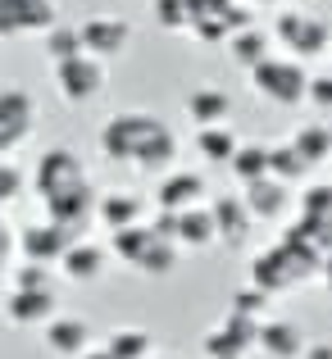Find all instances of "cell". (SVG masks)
I'll list each match as a JSON object with an SVG mask.
<instances>
[{
  "mask_svg": "<svg viewBox=\"0 0 332 359\" xmlns=\"http://www.w3.org/2000/svg\"><path fill=\"white\" fill-rule=\"evenodd\" d=\"M100 150L119 164L137 159L141 168H159L168 159H178V137L155 114H119L100 132Z\"/></svg>",
  "mask_w": 332,
  "mask_h": 359,
  "instance_id": "cell-1",
  "label": "cell"
},
{
  "mask_svg": "<svg viewBox=\"0 0 332 359\" xmlns=\"http://www.w3.org/2000/svg\"><path fill=\"white\" fill-rule=\"evenodd\" d=\"M251 82L264 100H273V105H282V109L310 100V73L300 69V60H278V55H269L264 64L251 69Z\"/></svg>",
  "mask_w": 332,
  "mask_h": 359,
  "instance_id": "cell-2",
  "label": "cell"
},
{
  "mask_svg": "<svg viewBox=\"0 0 332 359\" xmlns=\"http://www.w3.org/2000/svg\"><path fill=\"white\" fill-rule=\"evenodd\" d=\"M36 196L41 201H51V196H64V191H78V187H87V168H82V159L73 155V150H46L41 164H36V177H32Z\"/></svg>",
  "mask_w": 332,
  "mask_h": 359,
  "instance_id": "cell-3",
  "label": "cell"
},
{
  "mask_svg": "<svg viewBox=\"0 0 332 359\" xmlns=\"http://www.w3.org/2000/svg\"><path fill=\"white\" fill-rule=\"evenodd\" d=\"M278 41L287 46V50H296L300 60L332 50L328 23H324V18H314V14H305V9H287V14H278Z\"/></svg>",
  "mask_w": 332,
  "mask_h": 359,
  "instance_id": "cell-4",
  "label": "cell"
},
{
  "mask_svg": "<svg viewBox=\"0 0 332 359\" xmlns=\"http://www.w3.org/2000/svg\"><path fill=\"white\" fill-rule=\"evenodd\" d=\"M55 87L69 105H87L91 96H100L105 87V69H100V55H78V60L55 64Z\"/></svg>",
  "mask_w": 332,
  "mask_h": 359,
  "instance_id": "cell-5",
  "label": "cell"
},
{
  "mask_svg": "<svg viewBox=\"0 0 332 359\" xmlns=\"http://www.w3.org/2000/svg\"><path fill=\"white\" fill-rule=\"evenodd\" d=\"M73 241H82V232L46 219V223H32V228L18 232V255H23V259H36V264H60Z\"/></svg>",
  "mask_w": 332,
  "mask_h": 359,
  "instance_id": "cell-6",
  "label": "cell"
},
{
  "mask_svg": "<svg viewBox=\"0 0 332 359\" xmlns=\"http://www.w3.org/2000/svg\"><path fill=\"white\" fill-rule=\"evenodd\" d=\"M60 23L51 0H0V36H18V32H46Z\"/></svg>",
  "mask_w": 332,
  "mask_h": 359,
  "instance_id": "cell-7",
  "label": "cell"
},
{
  "mask_svg": "<svg viewBox=\"0 0 332 359\" xmlns=\"http://www.w3.org/2000/svg\"><path fill=\"white\" fill-rule=\"evenodd\" d=\"M96 210H100V201H96V191H91V182L78 187V191H64V196H51V201H46V214H51L55 223H64V228H73V232H87L91 219H96Z\"/></svg>",
  "mask_w": 332,
  "mask_h": 359,
  "instance_id": "cell-8",
  "label": "cell"
},
{
  "mask_svg": "<svg viewBox=\"0 0 332 359\" xmlns=\"http://www.w3.org/2000/svg\"><path fill=\"white\" fill-rule=\"evenodd\" d=\"M210 210H214V223H219V241L232 245V250H241V241L251 237V223H255V214L246 210V201L241 196H214Z\"/></svg>",
  "mask_w": 332,
  "mask_h": 359,
  "instance_id": "cell-9",
  "label": "cell"
},
{
  "mask_svg": "<svg viewBox=\"0 0 332 359\" xmlns=\"http://www.w3.org/2000/svg\"><path fill=\"white\" fill-rule=\"evenodd\" d=\"M132 41V27L123 23V18H105V14H96V18H87L82 23V46H87V55H119L123 46Z\"/></svg>",
  "mask_w": 332,
  "mask_h": 359,
  "instance_id": "cell-10",
  "label": "cell"
},
{
  "mask_svg": "<svg viewBox=\"0 0 332 359\" xmlns=\"http://www.w3.org/2000/svg\"><path fill=\"white\" fill-rule=\"evenodd\" d=\"M91 346V327L82 318H51L46 323V351L60 359H82Z\"/></svg>",
  "mask_w": 332,
  "mask_h": 359,
  "instance_id": "cell-11",
  "label": "cell"
},
{
  "mask_svg": "<svg viewBox=\"0 0 332 359\" xmlns=\"http://www.w3.org/2000/svg\"><path fill=\"white\" fill-rule=\"evenodd\" d=\"M5 318L14 327H32V323H51L55 318V291H18L5 300Z\"/></svg>",
  "mask_w": 332,
  "mask_h": 359,
  "instance_id": "cell-12",
  "label": "cell"
},
{
  "mask_svg": "<svg viewBox=\"0 0 332 359\" xmlns=\"http://www.w3.org/2000/svg\"><path fill=\"white\" fill-rule=\"evenodd\" d=\"M241 201H246V210L255 214V219H282L287 214V205H291V196H287V182H278V177H260V182H251V187H241Z\"/></svg>",
  "mask_w": 332,
  "mask_h": 359,
  "instance_id": "cell-13",
  "label": "cell"
},
{
  "mask_svg": "<svg viewBox=\"0 0 332 359\" xmlns=\"http://www.w3.org/2000/svg\"><path fill=\"white\" fill-rule=\"evenodd\" d=\"M32 114H36V105H32L27 91H18V87L0 91V123H5V132H9L14 146H23V141L32 137Z\"/></svg>",
  "mask_w": 332,
  "mask_h": 359,
  "instance_id": "cell-14",
  "label": "cell"
},
{
  "mask_svg": "<svg viewBox=\"0 0 332 359\" xmlns=\"http://www.w3.org/2000/svg\"><path fill=\"white\" fill-rule=\"evenodd\" d=\"M105 264H109V255L100 250L96 241H73L69 255L60 259V273L69 282H91V278H100V273H105Z\"/></svg>",
  "mask_w": 332,
  "mask_h": 359,
  "instance_id": "cell-15",
  "label": "cell"
},
{
  "mask_svg": "<svg viewBox=\"0 0 332 359\" xmlns=\"http://www.w3.org/2000/svg\"><path fill=\"white\" fill-rule=\"evenodd\" d=\"M159 210H192V205H205V177L201 173H173L159 182Z\"/></svg>",
  "mask_w": 332,
  "mask_h": 359,
  "instance_id": "cell-16",
  "label": "cell"
},
{
  "mask_svg": "<svg viewBox=\"0 0 332 359\" xmlns=\"http://www.w3.org/2000/svg\"><path fill=\"white\" fill-rule=\"evenodd\" d=\"M155 241H159V232L150 228V223H128V228H119V232H114L109 250L119 255L123 264H132V269H137V264L146 259V250H150Z\"/></svg>",
  "mask_w": 332,
  "mask_h": 359,
  "instance_id": "cell-17",
  "label": "cell"
},
{
  "mask_svg": "<svg viewBox=\"0 0 332 359\" xmlns=\"http://www.w3.org/2000/svg\"><path fill=\"white\" fill-rule=\"evenodd\" d=\"M178 241H182L187 250H205V245L219 241V223H214V210H205V205H192V210H182V228H178Z\"/></svg>",
  "mask_w": 332,
  "mask_h": 359,
  "instance_id": "cell-18",
  "label": "cell"
},
{
  "mask_svg": "<svg viewBox=\"0 0 332 359\" xmlns=\"http://www.w3.org/2000/svg\"><path fill=\"white\" fill-rule=\"evenodd\" d=\"M260 351L273 359H300L305 355V337L296 323H264L260 327Z\"/></svg>",
  "mask_w": 332,
  "mask_h": 359,
  "instance_id": "cell-19",
  "label": "cell"
},
{
  "mask_svg": "<svg viewBox=\"0 0 332 359\" xmlns=\"http://www.w3.org/2000/svg\"><path fill=\"white\" fill-rule=\"evenodd\" d=\"M187 114H192V123H201V128H214V123H223L232 114V100L219 87H201V91L187 96Z\"/></svg>",
  "mask_w": 332,
  "mask_h": 359,
  "instance_id": "cell-20",
  "label": "cell"
},
{
  "mask_svg": "<svg viewBox=\"0 0 332 359\" xmlns=\"http://www.w3.org/2000/svg\"><path fill=\"white\" fill-rule=\"evenodd\" d=\"M96 219L105 223L109 232H119V228H128V223H141V201L128 196V191H109V196H100Z\"/></svg>",
  "mask_w": 332,
  "mask_h": 359,
  "instance_id": "cell-21",
  "label": "cell"
},
{
  "mask_svg": "<svg viewBox=\"0 0 332 359\" xmlns=\"http://www.w3.org/2000/svg\"><path fill=\"white\" fill-rule=\"evenodd\" d=\"M251 282H255L260 291H269V296H282V291H291V278H287V269H282L278 245H273V250H264L260 259L251 264Z\"/></svg>",
  "mask_w": 332,
  "mask_h": 359,
  "instance_id": "cell-22",
  "label": "cell"
},
{
  "mask_svg": "<svg viewBox=\"0 0 332 359\" xmlns=\"http://www.w3.org/2000/svg\"><path fill=\"white\" fill-rule=\"evenodd\" d=\"M78 55H87V46H82V27H69V23L46 27V60H51V64L78 60Z\"/></svg>",
  "mask_w": 332,
  "mask_h": 359,
  "instance_id": "cell-23",
  "label": "cell"
},
{
  "mask_svg": "<svg viewBox=\"0 0 332 359\" xmlns=\"http://www.w3.org/2000/svg\"><path fill=\"white\" fill-rule=\"evenodd\" d=\"M227 50H232V64H237V69H255V64L269 60V36L255 32V27H246V32H232Z\"/></svg>",
  "mask_w": 332,
  "mask_h": 359,
  "instance_id": "cell-24",
  "label": "cell"
},
{
  "mask_svg": "<svg viewBox=\"0 0 332 359\" xmlns=\"http://www.w3.org/2000/svg\"><path fill=\"white\" fill-rule=\"evenodd\" d=\"M227 168H232V177L241 187L260 182V177H269V150L264 146H237V155L227 159Z\"/></svg>",
  "mask_w": 332,
  "mask_h": 359,
  "instance_id": "cell-25",
  "label": "cell"
},
{
  "mask_svg": "<svg viewBox=\"0 0 332 359\" xmlns=\"http://www.w3.org/2000/svg\"><path fill=\"white\" fill-rule=\"evenodd\" d=\"M310 168H314V164H310V159L300 155L296 146H273V150H269V173L278 177V182H287V187H291V182H305Z\"/></svg>",
  "mask_w": 332,
  "mask_h": 359,
  "instance_id": "cell-26",
  "label": "cell"
},
{
  "mask_svg": "<svg viewBox=\"0 0 332 359\" xmlns=\"http://www.w3.org/2000/svg\"><path fill=\"white\" fill-rule=\"evenodd\" d=\"M291 146H296L310 164H328V159H332V128H328V123H305Z\"/></svg>",
  "mask_w": 332,
  "mask_h": 359,
  "instance_id": "cell-27",
  "label": "cell"
},
{
  "mask_svg": "<svg viewBox=\"0 0 332 359\" xmlns=\"http://www.w3.org/2000/svg\"><path fill=\"white\" fill-rule=\"evenodd\" d=\"M196 150H201L205 159H223V164H227V159L237 155V137L223 128V123H214V128H201V132H196Z\"/></svg>",
  "mask_w": 332,
  "mask_h": 359,
  "instance_id": "cell-28",
  "label": "cell"
},
{
  "mask_svg": "<svg viewBox=\"0 0 332 359\" xmlns=\"http://www.w3.org/2000/svg\"><path fill=\"white\" fill-rule=\"evenodd\" d=\"M105 351L114 359H146L150 355V337L141 327H119L114 337H105Z\"/></svg>",
  "mask_w": 332,
  "mask_h": 359,
  "instance_id": "cell-29",
  "label": "cell"
},
{
  "mask_svg": "<svg viewBox=\"0 0 332 359\" xmlns=\"http://www.w3.org/2000/svg\"><path fill=\"white\" fill-rule=\"evenodd\" d=\"M155 23L164 32H192V0H155Z\"/></svg>",
  "mask_w": 332,
  "mask_h": 359,
  "instance_id": "cell-30",
  "label": "cell"
},
{
  "mask_svg": "<svg viewBox=\"0 0 332 359\" xmlns=\"http://www.w3.org/2000/svg\"><path fill=\"white\" fill-rule=\"evenodd\" d=\"M14 287L18 291H55V269L36 259H23V269H14Z\"/></svg>",
  "mask_w": 332,
  "mask_h": 359,
  "instance_id": "cell-31",
  "label": "cell"
},
{
  "mask_svg": "<svg viewBox=\"0 0 332 359\" xmlns=\"http://www.w3.org/2000/svg\"><path fill=\"white\" fill-rule=\"evenodd\" d=\"M137 269H141V273H150V278H164V273H173V269H178V250H173V241L159 237V241L146 250V259H141Z\"/></svg>",
  "mask_w": 332,
  "mask_h": 359,
  "instance_id": "cell-32",
  "label": "cell"
},
{
  "mask_svg": "<svg viewBox=\"0 0 332 359\" xmlns=\"http://www.w3.org/2000/svg\"><path fill=\"white\" fill-rule=\"evenodd\" d=\"M201 346H205V355H210V359H246V355H251L232 332H227V327H214V332H205Z\"/></svg>",
  "mask_w": 332,
  "mask_h": 359,
  "instance_id": "cell-33",
  "label": "cell"
},
{
  "mask_svg": "<svg viewBox=\"0 0 332 359\" xmlns=\"http://www.w3.org/2000/svg\"><path fill=\"white\" fill-rule=\"evenodd\" d=\"M223 327H227V332H232L237 341L246 346V351H255V346H260V327H264V323H260L255 314H241V309H227Z\"/></svg>",
  "mask_w": 332,
  "mask_h": 359,
  "instance_id": "cell-34",
  "label": "cell"
},
{
  "mask_svg": "<svg viewBox=\"0 0 332 359\" xmlns=\"http://www.w3.org/2000/svg\"><path fill=\"white\" fill-rule=\"evenodd\" d=\"M300 214L332 223V182H314V187H310V191L300 196Z\"/></svg>",
  "mask_w": 332,
  "mask_h": 359,
  "instance_id": "cell-35",
  "label": "cell"
},
{
  "mask_svg": "<svg viewBox=\"0 0 332 359\" xmlns=\"http://www.w3.org/2000/svg\"><path fill=\"white\" fill-rule=\"evenodd\" d=\"M192 32L201 36L205 46H227V41H232V27H227V18H223V14H214V18H196Z\"/></svg>",
  "mask_w": 332,
  "mask_h": 359,
  "instance_id": "cell-36",
  "label": "cell"
},
{
  "mask_svg": "<svg viewBox=\"0 0 332 359\" xmlns=\"http://www.w3.org/2000/svg\"><path fill=\"white\" fill-rule=\"evenodd\" d=\"M269 300H273L269 291H260V287L251 282L246 291H237V296H232V309H241V314H255V318H260L264 309H269Z\"/></svg>",
  "mask_w": 332,
  "mask_h": 359,
  "instance_id": "cell-37",
  "label": "cell"
},
{
  "mask_svg": "<svg viewBox=\"0 0 332 359\" xmlns=\"http://www.w3.org/2000/svg\"><path fill=\"white\" fill-rule=\"evenodd\" d=\"M18 196H23V173L9 168V164H0V205L18 201Z\"/></svg>",
  "mask_w": 332,
  "mask_h": 359,
  "instance_id": "cell-38",
  "label": "cell"
},
{
  "mask_svg": "<svg viewBox=\"0 0 332 359\" xmlns=\"http://www.w3.org/2000/svg\"><path fill=\"white\" fill-rule=\"evenodd\" d=\"M150 228H155L164 241H178V228H182V210H159L155 219H150Z\"/></svg>",
  "mask_w": 332,
  "mask_h": 359,
  "instance_id": "cell-39",
  "label": "cell"
},
{
  "mask_svg": "<svg viewBox=\"0 0 332 359\" xmlns=\"http://www.w3.org/2000/svg\"><path fill=\"white\" fill-rule=\"evenodd\" d=\"M223 18H227V27H232V32H246V27H255V14H251V5H227L223 9Z\"/></svg>",
  "mask_w": 332,
  "mask_h": 359,
  "instance_id": "cell-40",
  "label": "cell"
},
{
  "mask_svg": "<svg viewBox=\"0 0 332 359\" xmlns=\"http://www.w3.org/2000/svg\"><path fill=\"white\" fill-rule=\"evenodd\" d=\"M310 100H314L319 109H332V73H324V78H310Z\"/></svg>",
  "mask_w": 332,
  "mask_h": 359,
  "instance_id": "cell-41",
  "label": "cell"
},
{
  "mask_svg": "<svg viewBox=\"0 0 332 359\" xmlns=\"http://www.w3.org/2000/svg\"><path fill=\"white\" fill-rule=\"evenodd\" d=\"M227 5H232V0H192V23H196V18H214V14H223Z\"/></svg>",
  "mask_w": 332,
  "mask_h": 359,
  "instance_id": "cell-42",
  "label": "cell"
},
{
  "mask_svg": "<svg viewBox=\"0 0 332 359\" xmlns=\"http://www.w3.org/2000/svg\"><path fill=\"white\" fill-rule=\"evenodd\" d=\"M14 237H9V232L5 228H0V278H5V269H9V255H14Z\"/></svg>",
  "mask_w": 332,
  "mask_h": 359,
  "instance_id": "cell-43",
  "label": "cell"
},
{
  "mask_svg": "<svg viewBox=\"0 0 332 359\" xmlns=\"http://www.w3.org/2000/svg\"><path fill=\"white\" fill-rule=\"evenodd\" d=\"M300 359H332V341H314V346H305V355Z\"/></svg>",
  "mask_w": 332,
  "mask_h": 359,
  "instance_id": "cell-44",
  "label": "cell"
},
{
  "mask_svg": "<svg viewBox=\"0 0 332 359\" xmlns=\"http://www.w3.org/2000/svg\"><path fill=\"white\" fill-rule=\"evenodd\" d=\"M5 150H14V141H9V132H5V123H0V155Z\"/></svg>",
  "mask_w": 332,
  "mask_h": 359,
  "instance_id": "cell-45",
  "label": "cell"
},
{
  "mask_svg": "<svg viewBox=\"0 0 332 359\" xmlns=\"http://www.w3.org/2000/svg\"><path fill=\"white\" fill-rule=\"evenodd\" d=\"M324 287L332 291V255H328V264H324Z\"/></svg>",
  "mask_w": 332,
  "mask_h": 359,
  "instance_id": "cell-46",
  "label": "cell"
},
{
  "mask_svg": "<svg viewBox=\"0 0 332 359\" xmlns=\"http://www.w3.org/2000/svg\"><path fill=\"white\" fill-rule=\"evenodd\" d=\"M251 5H273V0H251Z\"/></svg>",
  "mask_w": 332,
  "mask_h": 359,
  "instance_id": "cell-47",
  "label": "cell"
},
{
  "mask_svg": "<svg viewBox=\"0 0 332 359\" xmlns=\"http://www.w3.org/2000/svg\"><path fill=\"white\" fill-rule=\"evenodd\" d=\"M0 228H5V219H0Z\"/></svg>",
  "mask_w": 332,
  "mask_h": 359,
  "instance_id": "cell-48",
  "label": "cell"
}]
</instances>
